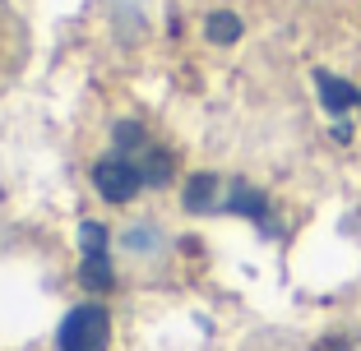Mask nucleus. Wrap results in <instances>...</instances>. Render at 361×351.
Here are the masks:
<instances>
[{"mask_svg":"<svg viewBox=\"0 0 361 351\" xmlns=\"http://www.w3.org/2000/svg\"><path fill=\"white\" fill-rule=\"evenodd\" d=\"M61 351H106L111 342V319H106L102 305H79L65 314L61 333H56Z\"/></svg>","mask_w":361,"mask_h":351,"instance_id":"f257e3e1","label":"nucleus"},{"mask_svg":"<svg viewBox=\"0 0 361 351\" xmlns=\"http://www.w3.org/2000/svg\"><path fill=\"white\" fill-rule=\"evenodd\" d=\"M93 185H97V194H102L106 203H130L149 181H144L139 162H130V158H121V153H111V158H102V162L93 167Z\"/></svg>","mask_w":361,"mask_h":351,"instance_id":"f03ea898","label":"nucleus"},{"mask_svg":"<svg viewBox=\"0 0 361 351\" xmlns=\"http://www.w3.org/2000/svg\"><path fill=\"white\" fill-rule=\"evenodd\" d=\"M79 250H84V287L111 291V236L102 222H79Z\"/></svg>","mask_w":361,"mask_h":351,"instance_id":"7ed1b4c3","label":"nucleus"},{"mask_svg":"<svg viewBox=\"0 0 361 351\" xmlns=\"http://www.w3.org/2000/svg\"><path fill=\"white\" fill-rule=\"evenodd\" d=\"M315 88H319V102H324V111H334V116H343L348 107H357V97H361V88L343 84V79L329 75V70H319V75H315Z\"/></svg>","mask_w":361,"mask_h":351,"instance_id":"20e7f679","label":"nucleus"},{"mask_svg":"<svg viewBox=\"0 0 361 351\" xmlns=\"http://www.w3.org/2000/svg\"><path fill=\"white\" fill-rule=\"evenodd\" d=\"M223 199H227V185L218 176H195L185 185V208L190 213H213V208H223Z\"/></svg>","mask_w":361,"mask_h":351,"instance_id":"39448f33","label":"nucleus"},{"mask_svg":"<svg viewBox=\"0 0 361 351\" xmlns=\"http://www.w3.org/2000/svg\"><path fill=\"white\" fill-rule=\"evenodd\" d=\"M223 208H232V213H245V217H255V222H264V226H269V203H264V194L250 190L245 181H232V185H227Z\"/></svg>","mask_w":361,"mask_h":351,"instance_id":"423d86ee","label":"nucleus"},{"mask_svg":"<svg viewBox=\"0 0 361 351\" xmlns=\"http://www.w3.org/2000/svg\"><path fill=\"white\" fill-rule=\"evenodd\" d=\"M204 32H209V42L232 46L236 37H241V19H236L232 10H213V14H209V23H204Z\"/></svg>","mask_w":361,"mask_h":351,"instance_id":"0eeeda50","label":"nucleus"},{"mask_svg":"<svg viewBox=\"0 0 361 351\" xmlns=\"http://www.w3.org/2000/svg\"><path fill=\"white\" fill-rule=\"evenodd\" d=\"M357 107H361V97H357Z\"/></svg>","mask_w":361,"mask_h":351,"instance_id":"6e6552de","label":"nucleus"}]
</instances>
